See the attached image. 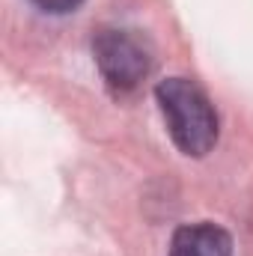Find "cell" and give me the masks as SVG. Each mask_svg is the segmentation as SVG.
<instances>
[{"instance_id":"cell-1","label":"cell","mask_w":253,"mask_h":256,"mask_svg":"<svg viewBox=\"0 0 253 256\" xmlns=\"http://www.w3.org/2000/svg\"><path fill=\"white\" fill-rule=\"evenodd\" d=\"M155 98L173 143L190 155L202 158L218 143V114L208 96L185 78H167L155 86Z\"/></svg>"},{"instance_id":"cell-2","label":"cell","mask_w":253,"mask_h":256,"mask_svg":"<svg viewBox=\"0 0 253 256\" xmlns=\"http://www.w3.org/2000/svg\"><path fill=\"white\" fill-rule=\"evenodd\" d=\"M92 57L114 92H131L152 72V48L131 30H102L92 39Z\"/></svg>"},{"instance_id":"cell-3","label":"cell","mask_w":253,"mask_h":256,"mask_svg":"<svg viewBox=\"0 0 253 256\" xmlns=\"http://www.w3.org/2000/svg\"><path fill=\"white\" fill-rule=\"evenodd\" d=\"M167 256H232V236L218 224H185L173 232Z\"/></svg>"},{"instance_id":"cell-4","label":"cell","mask_w":253,"mask_h":256,"mask_svg":"<svg viewBox=\"0 0 253 256\" xmlns=\"http://www.w3.org/2000/svg\"><path fill=\"white\" fill-rule=\"evenodd\" d=\"M36 3L42 12H51V15H63V12H74L84 0H30Z\"/></svg>"}]
</instances>
